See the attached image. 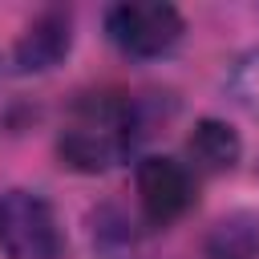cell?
Returning a JSON list of instances; mask_svg holds the SVG:
<instances>
[{"label": "cell", "mask_w": 259, "mask_h": 259, "mask_svg": "<svg viewBox=\"0 0 259 259\" xmlns=\"http://www.w3.org/2000/svg\"><path fill=\"white\" fill-rule=\"evenodd\" d=\"M186 158H190V170H198V174L235 170L243 158V138L235 125H227L219 117H202L186 134Z\"/></svg>", "instance_id": "8992f818"}, {"label": "cell", "mask_w": 259, "mask_h": 259, "mask_svg": "<svg viewBox=\"0 0 259 259\" xmlns=\"http://www.w3.org/2000/svg\"><path fill=\"white\" fill-rule=\"evenodd\" d=\"M69 49H73V12L69 8H45L16 36L12 65L20 73H49L69 57Z\"/></svg>", "instance_id": "5b68a950"}, {"label": "cell", "mask_w": 259, "mask_h": 259, "mask_svg": "<svg viewBox=\"0 0 259 259\" xmlns=\"http://www.w3.org/2000/svg\"><path fill=\"white\" fill-rule=\"evenodd\" d=\"M186 32V20L166 0H125L105 12V36L138 61L166 57Z\"/></svg>", "instance_id": "3957f363"}, {"label": "cell", "mask_w": 259, "mask_h": 259, "mask_svg": "<svg viewBox=\"0 0 259 259\" xmlns=\"http://www.w3.org/2000/svg\"><path fill=\"white\" fill-rule=\"evenodd\" d=\"M206 255L210 259H255L259 255V219L255 214H231L214 223L206 235Z\"/></svg>", "instance_id": "52a82bcc"}, {"label": "cell", "mask_w": 259, "mask_h": 259, "mask_svg": "<svg viewBox=\"0 0 259 259\" xmlns=\"http://www.w3.org/2000/svg\"><path fill=\"white\" fill-rule=\"evenodd\" d=\"M227 93L235 97V105L259 117V49H247L243 57H235L227 73Z\"/></svg>", "instance_id": "ba28073f"}, {"label": "cell", "mask_w": 259, "mask_h": 259, "mask_svg": "<svg viewBox=\"0 0 259 259\" xmlns=\"http://www.w3.org/2000/svg\"><path fill=\"white\" fill-rule=\"evenodd\" d=\"M0 255L4 259H61L65 231L40 190H0Z\"/></svg>", "instance_id": "7a4b0ae2"}, {"label": "cell", "mask_w": 259, "mask_h": 259, "mask_svg": "<svg viewBox=\"0 0 259 259\" xmlns=\"http://www.w3.org/2000/svg\"><path fill=\"white\" fill-rule=\"evenodd\" d=\"M146 109L138 97L130 93H85L61 134H57V154L65 166L81 170V174H101L109 166H117L146 134Z\"/></svg>", "instance_id": "6da1fadb"}, {"label": "cell", "mask_w": 259, "mask_h": 259, "mask_svg": "<svg viewBox=\"0 0 259 259\" xmlns=\"http://www.w3.org/2000/svg\"><path fill=\"white\" fill-rule=\"evenodd\" d=\"M134 186H138V202L142 214L154 227H170L174 219H182L194 202V170L178 158L166 154H146L138 158L134 170Z\"/></svg>", "instance_id": "277c9868"}]
</instances>
